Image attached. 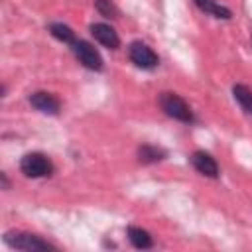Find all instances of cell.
<instances>
[{
  "mask_svg": "<svg viewBox=\"0 0 252 252\" xmlns=\"http://www.w3.org/2000/svg\"><path fill=\"white\" fill-rule=\"evenodd\" d=\"M20 169L26 177H47L53 173V163L47 156L39 154V152H32V154H26L20 161Z\"/></svg>",
  "mask_w": 252,
  "mask_h": 252,
  "instance_id": "1",
  "label": "cell"
},
{
  "mask_svg": "<svg viewBox=\"0 0 252 252\" xmlns=\"http://www.w3.org/2000/svg\"><path fill=\"white\" fill-rule=\"evenodd\" d=\"M159 104H161V108L167 116H171L175 120H181V122H193V112L181 96H177L173 93H163L159 96Z\"/></svg>",
  "mask_w": 252,
  "mask_h": 252,
  "instance_id": "2",
  "label": "cell"
},
{
  "mask_svg": "<svg viewBox=\"0 0 252 252\" xmlns=\"http://www.w3.org/2000/svg\"><path fill=\"white\" fill-rule=\"evenodd\" d=\"M4 242L12 248H20V250H55L53 244L41 240L35 234H26V232H6Z\"/></svg>",
  "mask_w": 252,
  "mask_h": 252,
  "instance_id": "3",
  "label": "cell"
},
{
  "mask_svg": "<svg viewBox=\"0 0 252 252\" xmlns=\"http://www.w3.org/2000/svg\"><path fill=\"white\" fill-rule=\"evenodd\" d=\"M73 53L77 55V59L87 67V69H93V71H100L102 69V57L100 53L89 43V41H73Z\"/></svg>",
  "mask_w": 252,
  "mask_h": 252,
  "instance_id": "4",
  "label": "cell"
},
{
  "mask_svg": "<svg viewBox=\"0 0 252 252\" xmlns=\"http://www.w3.org/2000/svg\"><path fill=\"white\" fill-rule=\"evenodd\" d=\"M128 55H130L132 63L138 65V67H142V69H154V67L158 65V55L152 51L150 45H146V43H142V41L130 43Z\"/></svg>",
  "mask_w": 252,
  "mask_h": 252,
  "instance_id": "5",
  "label": "cell"
},
{
  "mask_svg": "<svg viewBox=\"0 0 252 252\" xmlns=\"http://www.w3.org/2000/svg\"><path fill=\"white\" fill-rule=\"evenodd\" d=\"M91 33L94 35V39L98 43H102L108 49H116L120 45V37L118 33L108 26V24H93L91 26Z\"/></svg>",
  "mask_w": 252,
  "mask_h": 252,
  "instance_id": "6",
  "label": "cell"
},
{
  "mask_svg": "<svg viewBox=\"0 0 252 252\" xmlns=\"http://www.w3.org/2000/svg\"><path fill=\"white\" fill-rule=\"evenodd\" d=\"M30 102H32V106L37 108L39 112H45V114H57V112H59V100H57L51 93L37 91V93L30 94Z\"/></svg>",
  "mask_w": 252,
  "mask_h": 252,
  "instance_id": "7",
  "label": "cell"
},
{
  "mask_svg": "<svg viewBox=\"0 0 252 252\" xmlns=\"http://www.w3.org/2000/svg\"><path fill=\"white\" fill-rule=\"evenodd\" d=\"M191 163L195 165V169L199 173H203L207 177H219V165L207 152H195L191 156Z\"/></svg>",
  "mask_w": 252,
  "mask_h": 252,
  "instance_id": "8",
  "label": "cell"
},
{
  "mask_svg": "<svg viewBox=\"0 0 252 252\" xmlns=\"http://www.w3.org/2000/svg\"><path fill=\"white\" fill-rule=\"evenodd\" d=\"M128 238L136 248H152V236L150 232H146L144 228L138 226H128Z\"/></svg>",
  "mask_w": 252,
  "mask_h": 252,
  "instance_id": "9",
  "label": "cell"
},
{
  "mask_svg": "<svg viewBox=\"0 0 252 252\" xmlns=\"http://www.w3.org/2000/svg\"><path fill=\"white\" fill-rule=\"evenodd\" d=\"M195 4H197L203 12H209V14L217 16V18H224V20L230 18V10L224 8V6H219L215 0H195Z\"/></svg>",
  "mask_w": 252,
  "mask_h": 252,
  "instance_id": "10",
  "label": "cell"
},
{
  "mask_svg": "<svg viewBox=\"0 0 252 252\" xmlns=\"http://www.w3.org/2000/svg\"><path fill=\"white\" fill-rule=\"evenodd\" d=\"M232 94L234 98L238 100V104L246 110V112H252V91L244 85H234L232 87Z\"/></svg>",
  "mask_w": 252,
  "mask_h": 252,
  "instance_id": "11",
  "label": "cell"
},
{
  "mask_svg": "<svg viewBox=\"0 0 252 252\" xmlns=\"http://www.w3.org/2000/svg\"><path fill=\"white\" fill-rule=\"evenodd\" d=\"M49 32H51V35H53L55 39H59V41H63V43H73V41H75L73 30H71L69 26H65V24H51V26H49Z\"/></svg>",
  "mask_w": 252,
  "mask_h": 252,
  "instance_id": "12",
  "label": "cell"
},
{
  "mask_svg": "<svg viewBox=\"0 0 252 252\" xmlns=\"http://www.w3.org/2000/svg\"><path fill=\"white\" fill-rule=\"evenodd\" d=\"M94 8L104 18H116L118 16V10H116V6L110 0H94Z\"/></svg>",
  "mask_w": 252,
  "mask_h": 252,
  "instance_id": "13",
  "label": "cell"
},
{
  "mask_svg": "<svg viewBox=\"0 0 252 252\" xmlns=\"http://www.w3.org/2000/svg\"><path fill=\"white\" fill-rule=\"evenodd\" d=\"M161 156H163V152L158 148H152V146L140 148V159L142 161H158V159H161Z\"/></svg>",
  "mask_w": 252,
  "mask_h": 252,
  "instance_id": "14",
  "label": "cell"
}]
</instances>
